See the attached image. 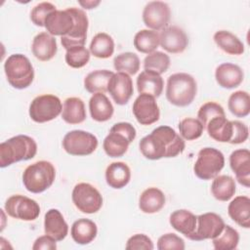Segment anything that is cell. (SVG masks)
<instances>
[{
	"instance_id": "cell-6",
	"label": "cell",
	"mask_w": 250,
	"mask_h": 250,
	"mask_svg": "<svg viewBox=\"0 0 250 250\" xmlns=\"http://www.w3.org/2000/svg\"><path fill=\"white\" fill-rule=\"evenodd\" d=\"M224 166L225 156L219 149L203 147L198 151L193 172L197 178L207 181L217 177Z\"/></svg>"
},
{
	"instance_id": "cell-37",
	"label": "cell",
	"mask_w": 250,
	"mask_h": 250,
	"mask_svg": "<svg viewBox=\"0 0 250 250\" xmlns=\"http://www.w3.org/2000/svg\"><path fill=\"white\" fill-rule=\"evenodd\" d=\"M229 110L236 117H246L250 113V96L246 91H235L228 101Z\"/></svg>"
},
{
	"instance_id": "cell-25",
	"label": "cell",
	"mask_w": 250,
	"mask_h": 250,
	"mask_svg": "<svg viewBox=\"0 0 250 250\" xmlns=\"http://www.w3.org/2000/svg\"><path fill=\"white\" fill-rule=\"evenodd\" d=\"M89 110L93 120L105 122L113 115V105L104 93H96L90 98Z\"/></svg>"
},
{
	"instance_id": "cell-5",
	"label": "cell",
	"mask_w": 250,
	"mask_h": 250,
	"mask_svg": "<svg viewBox=\"0 0 250 250\" xmlns=\"http://www.w3.org/2000/svg\"><path fill=\"white\" fill-rule=\"evenodd\" d=\"M5 75L9 84L19 90L31 85L34 79V69L27 57L22 54H13L4 63Z\"/></svg>"
},
{
	"instance_id": "cell-46",
	"label": "cell",
	"mask_w": 250,
	"mask_h": 250,
	"mask_svg": "<svg viewBox=\"0 0 250 250\" xmlns=\"http://www.w3.org/2000/svg\"><path fill=\"white\" fill-rule=\"evenodd\" d=\"M125 248L128 250H152L154 246L153 242L147 235L144 233H137L129 237Z\"/></svg>"
},
{
	"instance_id": "cell-29",
	"label": "cell",
	"mask_w": 250,
	"mask_h": 250,
	"mask_svg": "<svg viewBox=\"0 0 250 250\" xmlns=\"http://www.w3.org/2000/svg\"><path fill=\"white\" fill-rule=\"evenodd\" d=\"M209 137L219 143H229L232 137V122L227 119L226 115L216 116L211 119L205 128Z\"/></svg>"
},
{
	"instance_id": "cell-8",
	"label": "cell",
	"mask_w": 250,
	"mask_h": 250,
	"mask_svg": "<svg viewBox=\"0 0 250 250\" xmlns=\"http://www.w3.org/2000/svg\"><path fill=\"white\" fill-rule=\"evenodd\" d=\"M97 137L83 130H72L62 139V147L70 155L85 156L92 154L98 147Z\"/></svg>"
},
{
	"instance_id": "cell-22",
	"label": "cell",
	"mask_w": 250,
	"mask_h": 250,
	"mask_svg": "<svg viewBox=\"0 0 250 250\" xmlns=\"http://www.w3.org/2000/svg\"><path fill=\"white\" fill-rule=\"evenodd\" d=\"M164 81L155 71L145 69L137 77V89L140 94H147L158 98L163 91Z\"/></svg>"
},
{
	"instance_id": "cell-9",
	"label": "cell",
	"mask_w": 250,
	"mask_h": 250,
	"mask_svg": "<svg viewBox=\"0 0 250 250\" xmlns=\"http://www.w3.org/2000/svg\"><path fill=\"white\" fill-rule=\"evenodd\" d=\"M75 207L85 214L97 213L103 206L101 192L91 184L79 183L75 185L71 193Z\"/></svg>"
},
{
	"instance_id": "cell-21",
	"label": "cell",
	"mask_w": 250,
	"mask_h": 250,
	"mask_svg": "<svg viewBox=\"0 0 250 250\" xmlns=\"http://www.w3.org/2000/svg\"><path fill=\"white\" fill-rule=\"evenodd\" d=\"M45 234L53 237L57 241L63 240L68 233V225L58 209H50L44 217Z\"/></svg>"
},
{
	"instance_id": "cell-36",
	"label": "cell",
	"mask_w": 250,
	"mask_h": 250,
	"mask_svg": "<svg viewBox=\"0 0 250 250\" xmlns=\"http://www.w3.org/2000/svg\"><path fill=\"white\" fill-rule=\"evenodd\" d=\"M134 47L143 54H150L159 46V33L151 29H142L135 34Z\"/></svg>"
},
{
	"instance_id": "cell-38",
	"label": "cell",
	"mask_w": 250,
	"mask_h": 250,
	"mask_svg": "<svg viewBox=\"0 0 250 250\" xmlns=\"http://www.w3.org/2000/svg\"><path fill=\"white\" fill-rule=\"evenodd\" d=\"M140 59L132 52H125L117 55L113 60V66L117 72H124L129 75L136 74L140 69Z\"/></svg>"
},
{
	"instance_id": "cell-39",
	"label": "cell",
	"mask_w": 250,
	"mask_h": 250,
	"mask_svg": "<svg viewBox=\"0 0 250 250\" xmlns=\"http://www.w3.org/2000/svg\"><path fill=\"white\" fill-rule=\"evenodd\" d=\"M212 242L216 250H233L238 245L239 233L230 226L225 225L223 231L213 238Z\"/></svg>"
},
{
	"instance_id": "cell-24",
	"label": "cell",
	"mask_w": 250,
	"mask_h": 250,
	"mask_svg": "<svg viewBox=\"0 0 250 250\" xmlns=\"http://www.w3.org/2000/svg\"><path fill=\"white\" fill-rule=\"evenodd\" d=\"M228 213L238 226L244 229L250 228V198L248 196L234 197L228 206Z\"/></svg>"
},
{
	"instance_id": "cell-17",
	"label": "cell",
	"mask_w": 250,
	"mask_h": 250,
	"mask_svg": "<svg viewBox=\"0 0 250 250\" xmlns=\"http://www.w3.org/2000/svg\"><path fill=\"white\" fill-rule=\"evenodd\" d=\"M74 22V18L68 9L56 10L46 18L44 27L49 34L62 37L72 30Z\"/></svg>"
},
{
	"instance_id": "cell-42",
	"label": "cell",
	"mask_w": 250,
	"mask_h": 250,
	"mask_svg": "<svg viewBox=\"0 0 250 250\" xmlns=\"http://www.w3.org/2000/svg\"><path fill=\"white\" fill-rule=\"evenodd\" d=\"M91 53L84 46H74L66 50L65 62L72 68H81L90 61Z\"/></svg>"
},
{
	"instance_id": "cell-33",
	"label": "cell",
	"mask_w": 250,
	"mask_h": 250,
	"mask_svg": "<svg viewBox=\"0 0 250 250\" xmlns=\"http://www.w3.org/2000/svg\"><path fill=\"white\" fill-rule=\"evenodd\" d=\"M235 190V181L229 175L215 177L211 185L212 195L219 201H229L234 195Z\"/></svg>"
},
{
	"instance_id": "cell-35",
	"label": "cell",
	"mask_w": 250,
	"mask_h": 250,
	"mask_svg": "<svg viewBox=\"0 0 250 250\" xmlns=\"http://www.w3.org/2000/svg\"><path fill=\"white\" fill-rule=\"evenodd\" d=\"M89 51L98 59H107L114 53V41L105 32L97 33L90 43Z\"/></svg>"
},
{
	"instance_id": "cell-15",
	"label": "cell",
	"mask_w": 250,
	"mask_h": 250,
	"mask_svg": "<svg viewBox=\"0 0 250 250\" xmlns=\"http://www.w3.org/2000/svg\"><path fill=\"white\" fill-rule=\"evenodd\" d=\"M107 92L116 104H126L134 93L132 78L129 74L124 72L114 73L109 79Z\"/></svg>"
},
{
	"instance_id": "cell-43",
	"label": "cell",
	"mask_w": 250,
	"mask_h": 250,
	"mask_svg": "<svg viewBox=\"0 0 250 250\" xmlns=\"http://www.w3.org/2000/svg\"><path fill=\"white\" fill-rule=\"evenodd\" d=\"M221 115H226L223 106L217 103L208 102L203 104L198 109L197 119H199V121L202 123L203 127L205 128V126L211 119Z\"/></svg>"
},
{
	"instance_id": "cell-18",
	"label": "cell",
	"mask_w": 250,
	"mask_h": 250,
	"mask_svg": "<svg viewBox=\"0 0 250 250\" xmlns=\"http://www.w3.org/2000/svg\"><path fill=\"white\" fill-rule=\"evenodd\" d=\"M229 166L237 182L245 188L250 187V151L247 148L233 150L229 155Z\"/></svg>"
},
{
	"instance_id": "cell-13",
	"label": "cell",
	"mask_w": 250,
	"mask_h": 250,
	"mask_svg": "<svg viewBox=\"0 0 250 250\" xmlns=\"http://www.w3.org/2000/svg\"><path fill=\"white\" fill-rule=\"evenodd\" d=\"M74 18V27L65 36L61 37L62 47L67 50L74 46H84L87 38L89 21L86 13L79 8H67Z\"/></svg>"
},
{
	"instance_id": "cell-3",
	"label": "cell",
	"mask_w": 250,
	"mask_h": 250,
	"mask_svg": "<svg viewBox=\"0 0 250 250\" xmlns=\"http://www.w3.org/2000/svg\"><path fill=\"white\" fill-rule=\"evenodd\" d=\"M197 84L193 76L186 72H178L170 75L166 85V99L176 106L189 105L195 99Z\"/></svg>"
},
{
	"instance_id": "cell-40",
	"label": "cell",
	"mask_w": 250,
	"mask_h": 250,
	"mask_svg": "<svg viewBox=\"0 0 250 250\" xmlns=\"http://www.w3.org/2000/svg\"><path fill=\"white\" fill-rule=\"evenodd\" d=\"M170 66V58L167 54L154 51L148 54L144 60V68L147 70H152L158 74H162L168 70Z\"/></svg>"
},
{
	"instance_id": "cell-31",
	"label": "cell",
	"mask_w": 250,
	"mask_h": 250,
	"mask_svg": "<svg viewBox=\"0 0 250 250\" xmlns=\"http://www.w3.org/2000/svg\"><path fill=\"white\" fill-rule=\"evenodd\" d=\"M216 45L225 53L240 56L244 53V44L233 33L228 30H218L213 36Z\"/></svg>"
},
{
	"instance_id": "cell-10",
	"label": "cell",
	"mask_w": 250,
	"mask_h": 250,
	"mask_svg": "<svg viewBox=\"0 0 250 250\" xmlns=\"http://www.w3.org/2000/svg\"><path fill=\"white\" fill-rule=\"evenodd\" d=\"M6 213L15 219L21 221H34L40 214V206L34 200L21 194L10 196L5 202Z\"/></svg>"
},
{
	"instance_id": "cell-49",
	"label": "cell",
	"mask_w": 250,
	"mask_h": 250,
	"mask_svg": "<svg viewBox=\"0 0 250 250\" xmlns=\"http://www.w3.org/2000/svg\"><path fill=\"white\" fill-rule=\"evenodd\" d=\"M57 240L53 237L45 234L36 238L32 245L33 250H56L57 249Z\"/></svg>"
},
{
	"instance_id": "cell-2",
	"label": "cell",
	"mask_w": 250,
	"mask_h": 250,
	"mask_svg": "<svg viewBox=\"0 0 250 250\" xmlns=\"http://www.w3.org/2000/svg\"><path fill=\"white\" fill-rule=\"evenodd\" d=\"M37 153V144L29 136L18 135L0 145V167L32 159Z\"/></svg>"
},
{
	"instance_id": "cell-1",
	"label": "cell",
	"mask_w": 250,
	"mask_h": 250,
	"mask_svg": "<svg viewBox=\"0 0 250 250\" xmlns=\"http://www.w3.org/2000/svg\"><path fill=\"white\" fill-rule=\"evenodd\" d=\"M142 154L149 160L176 157L186 147L184 139L170 126H159L139 143Z\"/></svg>"
},
{
	"instance_id": "cell-44",
	"label": "cell",
	"mask_w": 250,
	"mask_h": 250,
	"mask_svg": "<svg viewBox=\"0 0 250 250\" xmlns=\"http://www.w3.org/2000/svg\"><path fill=\"white\" fill-rule=\"evenodd\" d=\"M56 6L50 2H41L33 7L30 12V20L37 26H44L46 18L54 11H56Z\"/></svg>"
},
{
	"instance_id": "cell-7",
	"label": "cell",
	"mask_w": 250,
	"mask_h": 250,
	"mask_svg": "<svg viewBox=\"0 0 250 250\" xmlns=\"http://www.w3.org/2000/svg\"><path fill=\"white\" fill-rule=\"evenodd\" d=\"M62 111L61 100L51 94L37 96L29 105V116L36 123H45L57 118Z\"/></svg>"
},
{
	"instance_id": "cell-34",
	"label": "cell",
	"mask_w": 250,
	"mask_h": 250,
	"mask_svg": "<svg viewBox=\"0 0 250 250\" xmlns=\"http://www.w3.org/2000/svg\"><path fill=\"white\" fill-rule=\"evenodd\" d=\"M113 74L114 72L107 69L94 70L84 78V88L91 94L105 93L109 79Z\"/></svg>"
},
{
	"instance_id": "cell-28",
	"label": "cell",
	"mask_w": 250,
	"mask_h": 250,
	"mask_svg": "<svg viewBox=\"0 0 250 250\" xmlns=\"http://www.w3.org/2000/svg\"><path fill=\"white\" fill-rule=\"evenodd\" d=\"M98 228L96 223L90 219H78L76 220L70 229V234L72 239L81 245H86L91 243L97 236Z\"/></svg>"
},
{
	"instance_id": "cell-27",
	"label": "cell",
	"mask_w": 250,
	"mask_h": 250,
	"mask_svg": "<svg viewBox=\"0 0 250 250\" xmlns=\"http://www.w3.org/2000/svg\"><path fill=\"white\" fill-rule=\"evenodd\" d=\"M166 197L162 190L157 188L145 189L139 198V208L146 214L159 212L165 205Z\"/></svg>"
},
{
	"instance_id": "cell-23",
	"label": "cell",
	"mask_w": 250,
	"mask_h": 250,
	"mask_svg": "<svg viewBox=\"0 0 250 250\" xmlns=\"http://www.w3.org/2000/svg\"><path fill=\"white\" fill-rule=\"evenodd\" d=\"M196 217L197 216L187 209H180L170 215L169 223L174 229L190 239L196 229Z\"/></svg>"
},
{
	"instance_id": "cell-14",
	"label": "cell",
	"mask_w": 250,
	"mask_h": 250,
	"mask_svg": "<svg viewBox=\"0 0 250 250\" xmlns=\"http://www.w3.org/2000/svg\"><path fill=\"white\" fill-rule=\"evenodd\" d=\"M133 114L141 125H151L158 121L160 110L154 97L140 94L133 104Z\"/></svg>"
},
{
	"instance_id": "cell-12",
	"label": "cell",
	"mask_w": 250,
	"mask_h": 250,
	"mask_svg": "<svg viewBox=\"0 0 250 250\" xmlns=\"http://www.w3.org/2000/svg\"><path fill=\"white\" fill-rule=\"evenodd\" d=\"M171 18V10L163 1L148 2L143 11V21L151 30H162L168 26Z\"/></svg>"
},
{
	"instance_id": "cell-11",
	"label": "cell",
	"mask_w": 250,
	"mask_h": 250,
	"mask_svg": "<svg viewBox=\"0 0 250 250\" xmlns=\"http://www.w3.org/2000/svg\"><path fill=\"white\" fill-rule=\"evenodd\" d=\"M196 229L190 240L201 241L213 239L218 236L225 228V222L222 217L214 212H208L196 217Z\"/></svg>"
},
{
	"instance_id": "cell-50",
	"label": "cell",
	"mask_w": 250,
	"mask_h": 250,
	"mask_svg": "<svg viewBox=\"0 0 250 250\" xmlns=\"http://www.w3.org/2000/svg\"><path fill=\"white\" fill-rule=\"evenodd\" d=\"M78 3L82 8H84L86 10H91V9H95L97 6H99L101 2L100 1H93V0L88 1L87 0V1H79Z\"/></svg>"
},
{
	"instance_id": "cell-26",
	"label": "cell",
	"mask_w": 250,
	"mask_h": 250,
	"mask_svg": "<svg viewBox=\"0 0 250 250\" xmlns=\"http://www.w3.org/2000/svg\"><path fill=\"white\" fill-rule=\"evenodd\" d=\"M131 180V170L129 166L122 161L110 163L105 170L106 184L115 189L126 187Z\"/></svg>"
},
{
	"instance_id": "cell-30",
	"label": "cell",
	"mask_w": 250,
	"mask_h": 250,
	"mask_svg": "<svg viewBox=\"0 0 250 250\" xmlns=\"http://www.w3.org/2000/svg\"><path fill=\"white\" fill-rule=\"evenodd\" d=\"M87 117L84 102L77 97L67 98L62 104V118L64 122L74 125L85 121Z\"/></svg>"
},
{
	"instance_id": "cell-32",
	"label": "cell",
	"mask_w": 250,
	"mask_h": 250,
	"mask_svg": "<svg viewBox=\"0 0 250 250\" xmlns=\"http://www.w3.org/2000/svg\"><path fill=\"white\" fill-rule=\"evenodd\" d=\"M130 144V141L124 135L109 130V134L104 140L103 147L109 157L116 158L123 156L127 152Z\"/></svg>"
},
{
	"instance_id": "cell-45",
	"label": "cell",
	"mask_w": 250,
	"mask_h": 250,
	"mask_svg": "<svg viewBox=\"0 0 250 250\" xmlns=\"http://www.w3.org/2000/svg\"><path fill=\"white\" fill-rule=\"evenodd\" d=\"M157 249L158 250H184L185 241L182 237L178 236L175 233H165L161 235L157 240Z\"/></svg>"
},
{
	"instance_id": "cell-16",
	"label": "cell",
	"mask_w": 250,
	"mask_h": 250,
	"mask_svg": "<svg viewBox=\"0 0 250 250\" xmlns=\"http://www.w3.org/2000/svg\"><path fill=\"white\" fill-rule=\"evenodd\" d=\"M159 45L170 54H180L187 49L188 38L182 28L167 26L159 33Z\"/></svg>"
},
{
	"instance_id": "cell-41",
	"label": "cell",
	"mask_w": 250,
	"mask_h": 250,
	"mask_svg": "<svg viewBox=\"0 0 250 250\" xmlns=\"http://www.w3.org/2000/svg\"><path fill=\"white\" fill-rule=\"evenodd\" d=\"M180 136L187 141H193L201 137L204 127L197 118L188 117L179 123Z\"/></svg>"
},
{
	"instance_id": "cell-4",
	"label": "cell",
	"mask_w": 250,
	"mask_h": 250,
	"mask_svg": "<svg viewBox=\"0 0 250 250\" xmlns=\"http://www.w3.org/2000/svg\"><path fill=\"white\" fill-rule=\"evenodd\" d=\"M56 179L54 165L46 160H40L27 166L22 173V183L31 193H41L48 189Z\"/></svg>"
},
{
	"instance_id": "cell-48",
	"label": "cell",
	"mask_w": 250,
	"mask_h": 250,
	"mask_svg": "<svg viewBox=\"0 0 250 250\" xmlns=\"http://www.w3.org/2000/svg\"><path fill=\"white\" fill-rule=\"evenodd\" d=\"M110 130L121 133L130 141V143H132L135 140L136 135H137L135 127L129 122H118V123L114 124L110 128Z\"/></svg>"
},
{
	"instance_id": "cell-20",
	"label": "cell",
	"mask_w": 250,
	"mask_h": 250,
	"mask_svg": "<svg viewBox=\"0 0 250 250\" xmlns=\"http://www.w3.org/2000/svg\"><path fill=\"white\" fill-rule=\"evenodd\" d=\"M31 50L37 60L48 62L52 60L58 52L57 40L48 32H40L33 38Z\"/></svg>"
},
{
	"instance_id": "cell-47",
	"label": "cell",
	"mask_w": 250,
	"mask_h": 250,
	"mask_svg": "<svg viewBox=\"0 0 250 250\" xmlns=\"http://www.w3.org/2000/svg\"><path fill=\"white\" fill-rule=\"evenodd\" d=\"M231 122H232V126H233L232 137L229 144L239 145V144L244 143L248 139V136H249L248 127L244 123L237 121V120H231Z\"/></svg>"
},
{
	"instance_id": "cell-19",
	"label": "cell",
	"mask_w": 250,
	"mask_h": 250,
	"mask_svg": "<svg viewBox=\"0 0 250 250\" xmlns=\"http://www.w3.org/2000/svg\"><path fill=\"white\" fill-rule=\"evenodd\" d=\"M215 79L222 88L233 89L242 83L244 72L237 64L224 62L217 66L215 70Z\"/></svg>"
}]
</instances>
